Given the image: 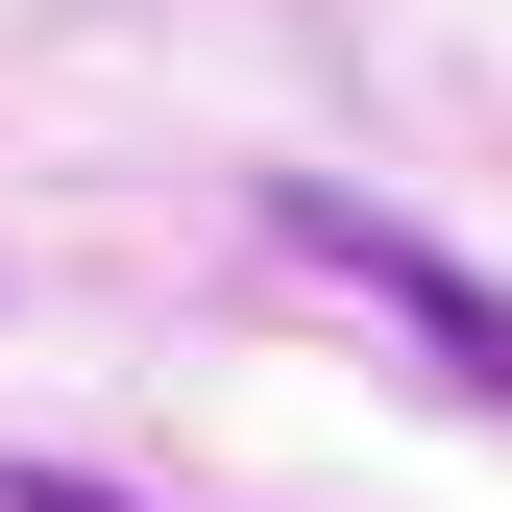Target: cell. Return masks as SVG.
Masks as SVG:
<instances>
[{"label": "cell", "instance_id": "cell-2", "mask_svg": "<svg viewBox=\"0 0 512 512\" xmlns=\"http://www.w3.org/2000/svg\"><path fill=\"white\" fill-rule=\"evenodd\" d=\"M0 512H122V488L98 464H0Z\"/></svg>", "mask_w": 512, "mask_h": 512}, {"label": "cell", "instance_id": "cell-1", "mask_svg": "<svg viewBox=\"0 0 512 512\" xmlns=\"http://www.w3.org/2000/svg\"><path fill=\"white\" fill-rule=\"evenodd\" d=\"M269 244H293V269H342V293H366V317L415 342V366H464V391L512 415V293L464 269V244H415L391 196H342V171H293V196H269Z\"/></svg>", "mask_w": 512, "mask_h": 512}]
</instances>
